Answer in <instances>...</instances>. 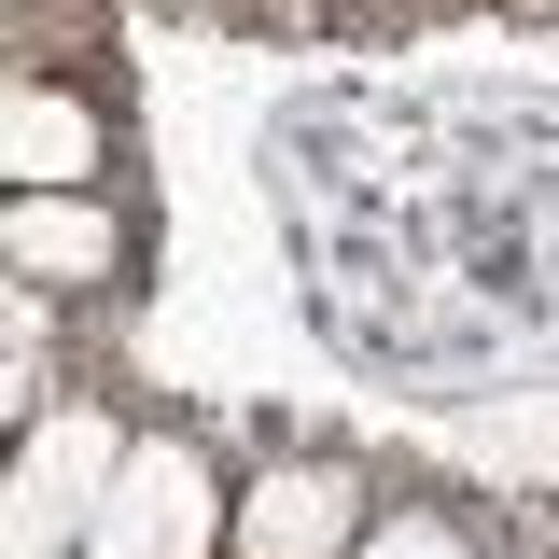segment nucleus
I'll return each instance as SVG.
<instances>
[{"mask_svg":"<svg viewBox=\"0 0 559 559\" xmlns=\"http://www.w3.org/2000/svg\"><path fill=\"white\" fill-rule=\"evenodd\" d=\"M224 532H238V476L210 462V433H112L70 559H224Z\"/></svg>","mask_w":559,"mask_h":559,"instance_id":"nucleus-1","label":"nucleus"},{"mask_svg":"<svg viewBox=\"0 0 559 559\" xmlns=\"http://www.w3.org/2000/svg\"><path fill=\"white\" fill-rule=\"evenodd\" d=\"M127 168V112L98 57H14L0 84V197H70Z\"/></svg>","mask_w":559,"mask_h":559,"instance_id":"nucleus-2","label":"nucleus"},{"mask_svg":"<svg viewBox=\"0 0 559 559\" xmlns=\"http://www.w3.org/2000/svg\"><path fill=\"white\" fill-rule=\"evenodd\" d=\"M364 532H378V476H364L349 448H280L266 476L238 489L224 559H349Z\"/></svg>","mask_w":559,"mask_h":559,"instance_id":"nucleus-3","label":"nucleus"},{"mask_svg":"<svg viewBox=\"0 0 559 559\" xmlns=\"http://www.w3.org/2000/svg\"><path fill=\"white\" fill-rule=\"evenodd\" d=\"M0 266L28 280V294H140V210L112 182L0 197Z\"/></svg>","mask_w":559,"mask_h":559,"instance_id":"nucleus-4","label":"nucleus"},{"mask_svg":"<svg viewBox=\"0 0 559 559\" xmlns=\"http://www.w3.org/2000/svg\"><path fill=\"white\" fill-rule=\"evenodd\" d=\"M349 559H489V532L462 518V503H378V532Z\"/></svg>","mask_w":559,"mask_h":559,"instance_id":"nucleus-5","label":"nucleus"},{"mask_svg":"<svg viewBox=\"0 0 559 559\" xmlns=\"http://www.w3.org/2000/svg\"><path fill=\"white\" fill-rule=\"evenodd\" d=\"M182 14H224V0H182Z\"/></svg>","mask_w":559,"mask_h":559,"instance_id":"nucleus-6","label":"nucleus"},{"mask_svg":"<svg viewBox=\"0 0 559 559\" xmlns=\"http://www.w3.org/2000/svg\"><path fill=\"white\" fill-rule=\"evenodd\" d=\"M14 14H43V0H14Z\"/></svg>","mask_w":559,"mask_h":559,"instance_id":"nucleus-7","label":"nucleus"}]
</instances>
